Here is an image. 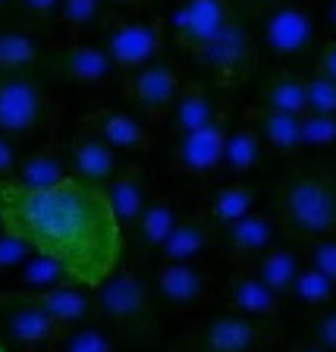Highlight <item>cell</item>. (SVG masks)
<instances>
[{
    "instance_id": "cell-28",
    "label": "cell",
    "mask_w": 336,
    "mask_h": 352,
    "mask_svg": "<svg viewBox=\"0 0 336 352\" xmlns=\"http://www.w3.org/2000/svg\"><path fill=\"white\" fill-rule=\"evenodd\" d=\"M176 223H179V214H176V205L173 198L167 195H151V201H148L145 214L139 217V223H135V236H139V245L148 252H161L164 242L170 239V233L176 230Z\"/></svg>"
},
{
    "instance_id": "cell-24",
    "label": "cell",
    "mask_w": 336,
    "mask_h": 352,
    "mask_svg": "<svg viewBox=\"0 0 336 352\" xmlns=\"http://www.w3.org/2000/svg\"><path fill=\"white\" fill-rule=\"evenodd\" d=\"M258 107L280 110V113H293V117H305L308 113V76L299 73H273L261 82L258 88Z\"/></svg>"
},
{
    "instance_id": "cell-22",
    "label": "cell",
    "mask_w": 336,
    "mask_h": 352,
    "mask_svg": "<svg viewBox=\"0 0 336 352\" xmlns=\"http://www.w3.org/2000/svg\"><path fill=\"white\" fill-rule=\"evenodd\" d=\"M220 104L223 101L214 98L208 82H201V79L186 82L179 98H176V104H173V113H170V132H173V135H186V132L201 129L208 120H214Z\"/></svg>"
},
{
    "instance_id": "cell-27",
    "label": "cell",
    "mask_w": 336,
    "mask_h": 352,
    "mask_svg": "<svg viewBox=\"0 0 336 352\" xmlns=\"http://www.w3.org/2000/svg\"><path fill=\"white\" fill-rule=\"evenodd\" d=\"M302 267H305L302 255L295 249H289V245H273L271 252H264V255L251 264V271L271 286L280 299H283V296H293V286H295V280H299Z\"/></svg>"
},
{
    "instance_id": "cell-3",
    "label": "cell",
    "mask_w": 336,
    "mask_h": 352,
    "mask_svg": "<svg viewBox=\"0 0 336 352\" xmlns=\"http://www.w3.org/2000/svg\"><path fill=\"white\" fill-rule=\"evenodd\" d=\"M157 296L142 280L132 264H120L101 286H95V308L98 315L113 330L132 340H148L157 321Z\"/></svg>"
},
{
    "instance_id": "cell-7",
    "label": "cell",
    "mask_w": 336,
    "mask_h": 352,
    "mask_svg": "<svg viewBox=\"0 0 336 352\" xmlns=\"http://www.w3.org/2000/svg\"><path fill=\"white\" fill-rule=\"evenodd\" d=\"M161 305L176 315L205 308L217 293V271L201 261H164L151 283Z\"/></svg>"
},
{
    "instance_id": "cell-10",
    "label": "cell",
    "mask_w": 336,
    "mask_h": 352,
    "mask_svg": "<svg viewBox=\"0 0 336 352\" xmlns=\"http://www.w3.org/2000/svg\"><path fill=\"white\" fill-rule=\"evenodd\" d=\"M229 135V110L227 104H220V110L214 113V120H208L201 129L176 135L173 151H170V164L173 170L186 176H211L220 173L223 167V145Z\"/></svg>"
},
{
    "instance_id": "cell-34",
    "label": "cell",
    "mask_w": 336,
    "mask_h": 352,
    "mask_svg": "<svg viewBox=\"0 0 336 352\" xmlns=\"http://www.w3.org/2000/svg\"><path fill=\"white\" fill-rule=\"evenodd\" d=\"M101 13H104V0H60L57 22H63L73 35H82V32L95 29L101 22Z\"/></svg>"
},
{
    "instance_id": "cell-8",
    "label": "cell",
    "mask_w": 336,
    "mask_h": 352,
    "mask_svg": "<svg viewBox=\"0 0 336 352\" xmlns=\"http://www.w3.org/2000/svg\"><path fill=\"white\" fill-rule=\"evenodd\" d=\"M236 19L239 13L233 0H179L167 19V29L173 32V41L189 57H195L211 41H217Z\"/></svg>"
},
{
    "instance_id": "cell-12",
    "label": "cell",
    "mask_w": 336,
    "mask_h": 352,
    "mask_svg": "<svg viewBox=\"0 0 336 352\" xmlns=\"http://www.w3.org/2000/svg\"><path fill=\"white\" fill-rule=\"evenodd\" d=\"M183 85H186V79L179 76V69L170 63H148V66H142V69H135V73L123 76L126 98H129L151 123L170 120Z\"/></svg>"
},
{
    "instance_id": "cell-9",
    "label": "cell",
    "mask_w": 336,
    "mask_h": 352,
    "mask_svg": "<svg viewBox=\"0 0 336 352\" xmlns=\"http://www.w3.org/2000/svg\"><path fill=\"white\" fill-rule=\"evenodd\" d=\"M0 327L19 349H44L57 346L63 327L51 321V315L38 305L35 293L25 289H3L0 293Z\"/></svg>"
},
{
    "instance_id": "cell-21",
    "label": "cell",
    "mask_w": 336,
    "mask_h": 352,
    "mask_svg": "<svg viewBox=\"0 0 336 352\" xmlns=\"http://www.w3.org/2000/svg\"><path fill=\"white\" fill-rule=\"evenodd\" d=\"M214 236H217V223L208 217L205 208L189 214V217H179L176 230L164 242L161 261H198V258L211 249Z\"/></svg>"
},
{
    "instance_id": "cell-1",
    "label": "cell",
    "mask_w": 336,
    "mask_h": 352,
    "mask_svg": "<svg viewBox=\"0 0 336 352\" xmlns=\"http://www.w3.org/2000/svg\"><path fill=\"white\" fill-rule=\"evenodd\" d=\"M0 217L35 252L63 261L82 286L95 289L120 267L123 227L110 211L104 186L66 179L47 192L0 183Z\"/></svg>"
},
{
    "instance_id": "cell-11",
    "label": "cell",
    "mask_w": 336,
    "mask_h": 352,
    "mask_svg": "<svg viewBox=\"0 0 336 352\" xmlns=\"http://www.w3.org/2000/svg\"><path fill=\"white\" fill-rule=\"evenodd\" d=\"M261 41L273 57H302L317 41V19L305 3H280L261 16Z\"/></svg>"
},
{
    "instance_id": "cell-48",
    "label": "cell",
    "mask_w": 336,
    "mask_h": 352,
    "mask_svg": "<svg viewBox=\"0 0 336 352\" xmlns=\"http://www.w3.org/2000/svg\"><path fill=\"white\" fill-rule=\"evenodd\" d=\"M0 233H7V223H3V217H0Z\"/></svg>"
},
{
    "instance_id": "cell-30",
    "label": "cell",
    "mask_w": 336,
    "mask_h": 352,
    "mask_svg": "<svg viewBox=\"0 0 336 352\" xmlns=\"http://www.w3.org/2000/svg\"><path fill=\"white\" fill-rule=\"evenodd\" d=\"M16 277H19V289H25V293H51V289H60V286L79 283L63 261L41 255V252H32V258L16 271Z\"/></svg>"
},
{
    "instance_id": "cell-6",
    "label": "cell",
    "mask_w": 336,
    "mask_h": 352,
    "mask_svg": "<svg viewBox=\"0 0 336 352\" xmlns=\"http://www.w3.org/2000/svg\"><path fill=\"white\" fill-rule=\"evenodd\" d=\"M101 35L113 69L129 76L148 63H157V54L164 51V41H167V22L113 16V19H104Z\"/></svg>"
},
{
    "instance_id": "cell-31",
    "label": "cell",
    "mask_w": 336,
    "mask_h": 352,
    "mask_svg": "<svg viewBox=\"0 0 336 352\" xmlns=\"http://www.w3.org/2000/svg\"><path fill=\"white\" fill-rule=\"evenodd\" d=\"M255 201H258L255 186L242 183V179H233V183L220 186V189L214 192L211 201L205 205V211H208V217L223 230V227H229V223H236V220L249 217V214L255 211Z\"/></svg>"
},
{
    "instance_id": "cell-16",
    "label": "cell",
    "mask_w": 336,
    "mask_h": 352,
    "mask_svg": "<svg viewBox=\"0 0 336 352\" xmlns=\"http://www.w3.org/2000/svg\"><path fill=\"white\" fill-rule=\"evenodd\" d=\"M66 151H69V167H73V176L79 183L104 186L120 170V161H117L120 151H113L98 132H91L82 123Z\"/></svg>"
},
{
    "instance_id": "cell-5",
    "label": "cell",
    "mask_w": 336,
    "mask_h": 352,
    "mask_svg": "<svg viewBox=\"0 0 336 352\" xmlns=\"http://www.w3.org/2000/svg\"><path fill=\"white\" fill-rule=\"evenodd\" d=\"M57 117V104L32 73H0V135L29 139Z\"/></svg>"
},
{
    "instance_id": "cell-15",
    "label": "cell",
    "mask_w": 336,
    "mask_h": 352,
    "mask_svg": "<svg viewBox=\"0 0 336 352\" xmlns=\"http://www.w3.org/2000/svg\"><path fill=\"white\" fill-rule=\"evenodd\" d=\"M66 179H73V167H69V151L60 142H41L29 154H22L19 170L13 176L16 186L35 189V192L57 189Z\"/></svg>"
},
{
    "instance_id": "cell-26",
    "label": "cell",
    "mask_w": 336,
    "mask_h": 352,
    "mask_svg": "<svg viewBox=\"0 0 336 352\" xmlns=\"http://www.w3.org/2000/svg\"><path fill=\"white\" fill-rule=\"evenodd\" d=\"M44 57V41L29 25L0 32V73H32Z\"/></svg>"
},
{
    "instance_id": "cell-41",
    "label": "cell",
    "mask_w": 336,
    "mask_h": 352,
    "mask_svg": "<svg viewBox=\"0 0 336 352\" xmlns=\"http://www.w3.org/2000/svg\"><path fill=\"white\" fill-rule=\"evenodd\" d=\"M16 170H19V151H16V142L0 135V183L13 179Z\"/></svg>"
},
{
    "instance_id": "cell-47",
    "label": "cell",
    "mask_w": 336,
    "mask_h": 352,
    "mask_svg": "<svg viewBox=\"0 0 336 352\" xmlns=\"http://www.w3.org/2000/svg\"><path fill=\"white\" fill-rule=\"evenodd\" d=\"M10 3H16V0H0V10H3V7H10Z\"/></svg>"
},
{
    "instance_id": "cell-36",
    "label": "cell",
    "mask_w": 336,
    "mask_h": 352,
    "mask_svg": "<svg viewBox=\"0 0 336 352\" xmlns=\"http://www.w3.org/2000/svg\"><path fill=\"white\" fill-rule=\"evenodd\" d=\"M305 330H308V343L336 352V302L327 305V308H321L317 315L308 318Z\"/></svg>"
},
{
    "instance_id": "cell-40",
    "label": "cell",
    "mask_w": 336,
    "mask_h": 352,
    "mask_svg": "<svg viewBox=\"0 0 336 352\" xmlns=\"http://www.w3.org/2000/svg\"><path fill=\"white\" fill-rule=\"evenodd\" d=\"M16 10H19V16L25 22L44 25V22H57L60 0H16Z\"/></svg>"
},
{
    "instance_id": "cell-19",
    "label": "cell",
    "mask_w": 336,
    "mask_h": 352,
    "mask_svg": "<svg viewBox=\"0 0 336 352\" xmlns=\"http://www.w3.org/2000/svg\"><path fill=\"white\" fill-rule=\"evenodd\" d=\"M82 126H88L91 132H98L104 142H107L113 151H123V154H142L151 148V132L148 126L142 123L139 117H129L123 110H91L82 117Z\"/></svg>"
},
{
    "instance_id": "cell-45",
    "label": "cell",
    "mask_w": 336,
    "mask_h": 352,
    "mask_svg": "<svg viewBox=\"0 0 336 352\" xmlns=\"http://www.w3.org/2000/svg\"><path fill=\"white\" fill-rule=\"evenodd\" d=\"M327 22H330V29L336 32V0H327Z\"/></svg>"
},
{
    "instance_id": "cell-37",
    "label": "cell",
    "mask_w": 336,
    "mask_h": 352,
    "mask_svg": "<svg viewBox=\"0 0 336 352\" xmlns=\"http://www.w3.org/2000/svg\"><path fill=\"white\" fill-rule=\"evenodd\" d=\"M32 245L22 236H16V233H0V277L3 274H16L22 267V264L32 258Z\"/></svg>"
},
{
    "instance_id": "cell-46",
    "label": "cell",
    "mask_w": 336,
    "mask_h": 352,
    "mask_svg": "<svg viewBox=\"0 0 336 352\" xmlns=\"http://www.w3.org/2000/svg\"><path fill=\"white\" fill-rule=\"evenodd\" d=\"M117 3H123V7H148L151 0H117Z\"/></svg>"
},
{
    "instance_id": "cell-42",
    "label": "cell",
    "mask_w": 336,
    "mask_h": 352,
    "mask_svg": "<svg viewBox=\"0 0 336 352\" xmlns=\"http://www.w3.org/2000/svg\"><path fill=\"white\" fill-rule=\"evenodd\" d=\"M317 76L336 82V38L324 41L321 51H317Z\"/></svg>"
},
{
    "instance_id": "cell-43",
    "label": "cell",
    "mask_w": 336,
    "mask_h": 352,
    "mask_svg": "<svg viewBox=\"0 0 336 352\" xmlns=\"http://www.w3.org/2000/svg\"><path fill=\"white\" fill-rule=\"evenodd\" d=\"M242 3H245V7H251L258 16H264V13H271L273 7H280L283 0H242Z\"/></svg>"
},
{
    "instance_id": "cell-25",
    "label": "cell",
    "mask_w": 336,
    "mask_h": 352,
    "mask_svg": "<svg viewBox=\"0 0 336 352\" xmlns=\"http://www.w3.org/2000/svg\"><path fill=\"white\" fill-rule=\"evenodd\" d=\"M35 299L51 315V321L63 330L85 324L88 315L95 311V296L88 293V286H79V283L60 286V289H51V293H35Z\"/></svg>"
},
{
    "instance_id": "cell-44",
    "label": "cell",
    "mask_w": 336,
    "mask_h": 352,
    "mask_svg": "<svg viewBox=\"0 0 336 352\" xmlns=\"http://www.w3.org/2000/svg\"><path fill=\"white\" fill-rule=\"evenodd\" d=\"M286 352H330V349H324V346H315V343H295V346H289Z\"/></svg>"
},
{
    "instance_id": "cell-35",
    "label": "cell",
    "mask_w": 336,
    "mask_h": 352,
    "mask_svg": "<svg viewBox=\"0 0 336 352\" xmlns=\"http://www.w3.org/2000/svg\"><path fill=\"white\" fill-rule=\"evenodd\" d=\"M336 145V113H305L302 117V148L324 151Z\"/></svg>"
},
{
    "instance_id": "cell-38",
    "label": "cell",
    "mask_w": 336,
    "mask_h": 352,
    "mask_svg": "<svg viewBox=\"0 0 336 352\" xmlns=\"http://www.w3.org/2000/svg\"><path fill=\"white\" fill-rule=\"evenodd\" d=\"M308 113H336V82L308 76Z\"/></svg>"
},
{
    "instance_id": "cell-32",
    "label": "cell",
    "mask_w": 336,
    "mask_h": 352,
    "mask_svg": "<svg viewBox=\"0 0 336 352\" xmlns=\"http://www.w3.org/2000/svg\"><path fill=\"white\" fill-rule=\"evenodd\" d=\"M293 299L302 302L305 308L321 311V308L336 302V280H330L327 274H321L317 267H311V264L305 261V267H302L299 280H295V286H293Z\"/></svg>"
},
{
    "instance_id": "cell-14",
    "label": "cell",
    "mask_w": 336,
    "mask_h": 352,
    "mask_svg": "<svg viewBox=\"0 0 336 352\" xmlns=\"http://www.w3.org/2000/svg\"><path fill=\"white\" fill-rule=\"evenodd\" d=\"M280 233V220L273 214L251 211L249 217L236 220L229 227H223V255L236 264V267H251L264 252L273 249Z\"/></svg>"
},
{
    "instance_id": "cell-33",
    "label": "cell",
    "mask_w": 336,
    "mask_h": 352,
    "mask_svg": "<svg viewBox=\"0 0 336 352\" xmlns=\"http://www.w3.org/2000/svg\"><path fill=\"white\" fill-rule=\"evenodd\" d=\"M54 352H117V349H113V340H110L107 330L79 324V327L63 330V337L57 340Z\"/></svg>"
},
{
    "instance_id": "cell-2",
    "label": "cell",
    "mask_w": 336,
    "mask_h": 352,
    "mask_svg": "<svg viewBox=\"0 0 336 352\" xmlns=\"http://www.w3.org/2000/svg\"><path fill=\"white\" fill-rule=\"evenodd\" d=\"M273 217L289 239L305 245L336 233V176L321 167L283 176L273 192Z\"/></svg>"
},
{
    "instance_id": "cell-13",
    "label": "cell",
    "mask_w": 336,
    "mask_h": 352,
    "mask_svg": "<svg viewBox=\"0 0 336 352\" xmlns=\"http://www.w3.org/2000/svg\"><path fill=\"white\" fill-rule=\"evenodd\" d=\"M192 60L201 69H208V73L220 76L227 82L245 79L251 73V66H255V38H251V29L239 16L217 41H211L205 51H198Z\"/></svg>"
},
{
    "instance_id": "cell-29",
    "label": "cell",
    "mask_w": 336,
    "mask_h": 352,
    "mask_svg": "<svg viewBox=\"0 0 336 352\" xmlns=\"http://www.w3.org/2000/svg\"><path fill=\"white\" fill-rule=\"evenodd\" d=\"M264 139L258 135L255 126H236L229 129L227 135V145H223V173L229 176H242V173H251V170L261 167L264 161Z\"/></svg>"
},
{
    "instance_id": "cell-17",
    "label": "cell",
    "mask_w": 336,
    "mask_h": 352,
    "mask_svg": "<svg viewBox=\"0 0 336 352\" xmlns=\"http://www.w3.org/2000/svg\"><path fill=\"white\" fill-rule=\"evenodd\" d=\"M54 66H57V73L63 76V82L82 85V88L104 85L110 76L117 73L107 57V51L98 47V44H85V41L60 44L57 51H54Z\"/></svg>"
},
{
    "instance_id": "cell-49",
    "label": "cell",
    "mask_w": 336,
    "mask_h": 352,
    "mask_svg": "<svg viewBox=\"0 0 336 352\" xmlns=\"http://www.w3.org/2000/svg\"><path fill=\"white\" fill-rule=\"evenodd\" d=\"M0 352H10V349H7V346H3V343H0Z\"/></svg>"
},
{
    "instance_id": "cell-4",
    "label": "cell",
    "mask_w": 336,
    "mask_h": 352,
    "mask_svg": "<svg viewBox=\"0 0 336 352\" xmlns=\"http://www.w3.org/2000/svg\"><path fill=\"white\" fill-rule=\"evenodd\" d=\"M280 340V327L273 321L227 311L208 321H198L183 337L170 343V352H261Z\"/></svg>"
},
{
    "instance_id": "cell-23",
    "label": "cell",
    "mask_w": 336,
    "mask_h": 352,
    "mask_svg": "<svg viewBox=\"0 0 336 352\" xmlns=\"http://www.w3.org/2000/svg\"><path fill=\"white\" fill-rule=\"evenodd\" d=\"M245 123L255 126L258 135L264 139V145L280 154H295L302 148V117L251 104V107L245 110Z\"/></svg>"
},
{
    "instance_id": "cell-18",
    "label": "cell",
    "mask_w": 336,
    "mask_h": 352,
    "mask_svg": "<svg viewBox=\"0 0 336 352\" xmlns=\"http://www.w3.org/2000/svg\"><path fill=\"white\" fill-rule=\"evenodd\" d=\"M107 192L110 211L117 217V223L123 230H135L139 217L145 214L148 201H151V192L145 186V170L139 164H120V170L104 183Z\"/></svg>"
},
{
    "instance_id": "cell-39",
    "label": "cell",
    "mask_w": 336,
    "mask_h": 352,
    "mask_svg": "<svg viewBox=\"0 0 336 352\" xmlns=\"http://www.w3.org/2000/svg\"><path fill=\"white\" fill-rule=\"evenodd\" d=\"M308 264L317 267L321 274H327L330 280H336V233L308 245Z\"/></svg>"
},
{
    "instance_id": "cell-20",
    "label": "cell",
    "mask_w": 336,
    "mask_h": 352,
    "mask_svg": "<svg viewBox=\"0 0 336 352\" xmlns=\"http://www.w3.org/2000/svg\"><path fill=\"white\" fill-rule=\"evenodd\" d=\"M227 286H229V305L239 315L258 318V321H273L280 315V305H283L280 296L251 267H236L227 277Z\"/></svg>"
}]
</instances>
